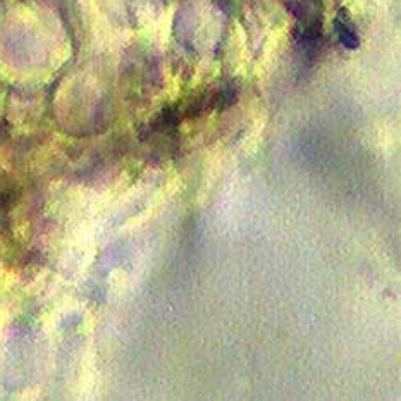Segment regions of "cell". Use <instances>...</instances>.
I'll list each match as a JSON object with an SVG mask.
<instances>
[{
  "label": "cell",
  "instance_id": "obj_1",
  "mask_svg": "<svg viewBox=\"0 0 401 401\" xmlns=\"http://www.w3.org/2000/svg\"><path fill=\"white\" fill-rule=\"evenodd\" d=\"M290 11L297 18L295 38L305 50L319 45L322 35V0H288Z\"/></svg>",
  "mask_w": 401,
  "mask_h": 401
},
{
  "label": "cell",
  "instance_id": "obj_2",
  "mask_svg": "<svg viewBox=\"0 0 401 401\" xmlns=\"http://www.w3.org/2000/svg\"><path fill=\"white\" fill-rule=\"evenodd\" d=\"M334 26H336V32H338L339 42H341L343 45L348 47V49H355V47H358V35H356L355 25H353L352 19H350V16L346 14L345 11L339 12L338 18H336Z\"/></svg>",
  "mask_w": 401,
  "mask_h": 401
}]
</instances>
